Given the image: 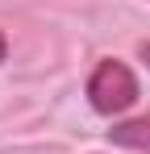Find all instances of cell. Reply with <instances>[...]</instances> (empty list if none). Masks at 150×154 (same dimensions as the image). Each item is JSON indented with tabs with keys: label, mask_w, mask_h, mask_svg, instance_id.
Returning a JSON list of instances; mask_svg holds the SVG:
<instances>
[{
	"label": "cell",
	"mask_w": 150,
	"mask_h": 154,
	"mask_svg": "<svg viewBox=\"0 0 150 154\" xmlns=\"http://www.w3.org/2000/svg\"><path fill=\"white\" fill-rule=\"evenodd\" d=\"M108 142L121 146V150H138L150 154V117H133V121H117L108 129Z\"/></svg>",
	"instance_id": "cell-2"
},
{
	"label": "cell",
	"mask_w": 150,
	"mask_h": 154,
	"mask_svg": "<svg viewBox=\"0 0 150 154\" xmlns=\"http://www.w3.org/2000/svg\"><path fill=\"white\" fill-rule=\"evenodd\" d=\"M133 100H138V75L121 58H100L96 71L88 75V104L100 117H121Z\"/></svg>",
	"instance_id": "cell-1"
},
{
	"label": "cell",
	"mask_w": 150,
	"mask_h": 154,
	"mask_svg": "<svg viewBox=\"0 0 150 154\" xmlns=\"http://www.w3.org/2000/svg\"><path fill=\"white\" fill-rule=\"evenodd\" d=\"M4 54H8V38L0 33V63H4Z\"/></svg>",
	"instance_id": "cell-4"
},
{
	"label": "cell",
	"mask_w": 150,
	"mask_h": 154,
	"mask_svg": "<svg viewBox=\"0 0 150 154\" xmlns=\"http://www.w3.org/2000/svg\"><path fill=\"white\" fill-rule=\"evenodd\" d=\"M138 58H142V63L150 67V42H142V46H138Z\"/></svg>",
	"instance_id": "cell-3"
}]
</instances>
